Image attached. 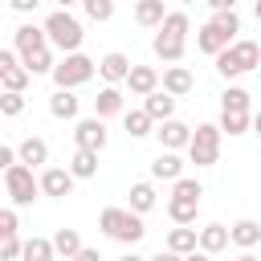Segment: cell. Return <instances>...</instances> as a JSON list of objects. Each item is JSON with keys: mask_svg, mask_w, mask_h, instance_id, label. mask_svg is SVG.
<instances>
[{"mask_svg": "<svg viewBox=\"0 0 261 261\" xmlns=\"http://www.w3.org/2000/svg\"><path fill=\"white\" fill-rule=\"evenodd\" d=\"M249 90L245 86H228L224 94H220V110H237V114H249Z\"/></svg>", "mask_w": 261, "mask_h": 261, "instance_id": "cell-33", "label": "cell"}, {"mask_svg": "<svg viewBox=\"0 0 261 261\" xmlns=\"http://www.w3.org/2000/svg\"><path fill=\"white\" fill-rule=\"evenodd\" d=\"M20 261H57L53 237H29L24 249H20Z\"/></svg>", "mask_w": 261, "mask_h": 261, "instance_id": "cell-25", "label": "cell"}, {"mask_svg": "<svg viewBox=\"0 0 261 261\" xmlns=\"http://www.w3.org/2000/svg\"><path fill=\"white\" fill-rule=\"evenodd\" d=\"M12 163H20V159H16V147H4V143H0V171H8Z\"/></svg>", "mask_w": 261, "mask_h": 261, "instance_id": "cell-41", "label": "cell"}, {"mask_svg": "<svg viewBox=\"0 0 261 261\" xmlns=\"http://www.w3.org/2000/svg\"><path fill=\"white\" fill-rule=\"evenodd\" d=\"M69 171H73V179H94L98 175V151H73V159H69Z\"/></svg>", "mask_w": 261, "mask_h": 261, "instance_id": "cell-29", "label": "cell"}, {"mask_svg": "<svg viewBox=\"0 0 261 261\" xmlns=\"http://www.w3.org/2000/svg\"><path fill=\"white\" fill-rule=\"evenodd\" d=\"M167 249H171V253H179V257H188V253H196V249H200V228H188V224H175V228L167 232Z\"/></svg>", "mask_w": 261, "mask_h": 261, "instance_id": "cell-19", "label": "cell"}, {"mask_svg": "<svg viewBox=\"0 0 261 261\" xmlns=\"http://www.w3.org/2000/svg\"><path fill=\"white\" fill-rule=\"evenodd\" d=\"M159 86H163L171 98H184V94H192V90H196V77H192L184 65H167V69H163V77H159Z\"/></svg>", "mask_w": 261, "mask_h": 261, "instance_id": "cell-14", "label": "cell"}, {"mask_svg": "<svg viewBox=\"0 0 261 261\" xmlns=\"http://www.w3.org/2000/svg\"><path fill=\"white\" fill-rule=\"evenodd\" d=\"M20 249H24V241H20V237H4V241H0V261H16V257H20Z\"/></svg>", "mask_w": 261, "mask_h": 261, "instance_id": "cell-40", "label": "cell"}, {"mask_svg": "<svg viewBox=\"0 0 261 261\" xmlns=\"http://www.w3.org/2000/svg\"><path fill=\"white\" fill-rule=\"evenodd\" d=\"M184 261H212V257H208V253H204V249H196V253H188V257H184Z\"/></svg>", "mask_w": 261, "mask_h": 261, "instance_id": "cell-47", "label": "cell"}, {"mask_svg": "<svg viewBox=\"0 0 261 261\" xmlns=\"http://www.w3.org/2000/svg\"><path fill=\"white\" fill-rule=\"evenodd\" d=\"M163 16H167L163 0H139V4H135V20H139L143 29H159Z\"/></svg>", "mask_w": 261, "mask_h": 261, "instance_id": "cell-26", "label": "cell"}, {"mask_svg": "<svg viewBox=\"0 0 261 261\" xmlns=\"http://www.w3.org/2000/svg\"><path fill=\"white\" fill-rule=\"evenodd\" d=\"M151 49H155V57H159V61L175 65V61H184V53H188V41H179V37H167V33H155Z\"/></svg>", "mask_w": 261, "mask_h": 261, "instance_id": "cell-18", "label": "cell"}, {"mask_svg": "<svg viewBox=\"0 0 261 261\" xmlns=\"http://www.w3.org/2000/svg\"><path fill=\"white\" fill-rule=\"evenodd\" d=\"M0 98H4V86H0Z\"/></svg>", "mask_w": 261, "mask_h": 261, "instance_id": "cell-53", "label": "cell"}, {"mask_svg": "<svg viewBox=\"0 0 261 261\" xmlns=\"http://www.w3.org/2000/svg\"><path fill=\"white\" fill-rule=\"evenodd\" d=\"M212 24H216L228 41H237V33H241V16H237V12H212Z\"/></svg>", "mask_w": 261, "mask_h": 261, "instance_id": "cell-37", "label": "cell"}, {"mask_svg": "<svg viewBox=\"0 0 261 261\" xmlns=\"http://www.w3.org/2000/svg\"><path fill=\"white\" fill-rule=\"evenodd\" d=\"M12 65H16V53H12V49H0V77H4Z\"/></svg>", "mask_w": 261, "mask_h": 261, "instance_id": "cell-42", "label": "cell"}, {"mask_svg": "<svg viewBox=\"0 0 261 261\" xmlns=\"http://www.w3.org/2000/svg\"><path fill=\"white\" fill-rule=\"evenodd\" d=\"M118 261H147V257H139V253H126V257H118Z\"/></svg>", "mask_w": 261, "mask_h": 261, "instance_id": "cell-50", "label": "cell"}, {"mask_svg": "<svg viewBox=\"0 0 261 261\" xmlns=\"http://www.w3.org/2000/svg\"><path fill=\"white\" fill-rule=\"evenodd\" d=\"M12 45H16V53H20V57H33V53L49 49V37H45V29H41V24H20V29H16V37H12Z\"/></svg>", "mask_w": 261, "mask_h": 261, "instance_id": "cell-12", "label": "cell"}, {"mask_svg": "<svg viewBox=\"0 0 261 261\" xmlns=\"http://www.w3.org/2000/svg\"><path fill=\"white\" fill-rule=\"evenodd\" d=\"M98 228H102L106 237H114L118 245H139L143 232H147V228H143V216L130 212V208H102Z\"/></svg>", "mask_w": 261, "mask_h": 261, "instance_id": "cell-2", "label": "cell"}, {"mask_svg": "<svg viewBox=\"0 0 261 261\" xmlns=\"http://www.w3.org/2000/svg\"><path fill=\"white\" fill-rule=\"evenodd\" d=\"M155 139H159V147H163V151H184V147L192 143V126H188V122H179V118H167V122H159Z\"/></svg>", "mask_w": 261, "mask_h": 261, "instance_id": "cell-11", "label": "cell"}, {"mask_svg": "<svg viewBox=\"0 0 261 261\" xmlns=\"http://www.w3.org/2000/svg\"><path fill=\"white\" fill-rule=\"evenodd\" d=\"M184 4H192V0H184Z\"/></svg>", "mask_w": 261, "mask_h": 261, "instance_id": "cell-55", "label": "cell"}, {"mask_svg": "<svg viewBox=\"0 0 261 261\" xmlns=\"http://www.w3.org/2000/svg\"><path fill=\"white\" fill-rule=\"evenodd\" d=\"M253 135H261V110L253 114Z\"/></svg>", "mask_w": 261, "mask_h": 261, "instance_id": "cell-49", "label": "cell"}, {"mask_svg": "<svg viewBox=\"0 0 261 261\" xmlns=\"http://www.w3.org/2000/svg\"><path fill=\"white\" fill-rule=\"evenodd\" d=\"M4 192L12 196V204H16V208H29V204L37 200L41 184H37L33 167H24V163H12V167L4 171Z\"/></svg>", "mask_w": 261, "mask_h": 261, "instance_id": "cell-7", "label": "cell"}, {"mask_svg": "<svg viewBox=\"0 0 261 261\" xmlns=\"http://www.w3.org/2000/svg\"><path fill=\"white\" fill-rule=\"evenodd\" d=\"M188 159L196 167H212L220 159V126L216 122H200L192 130V143H188Z\"/></svg>", "mask_w": 261, "mask_h": 261, "instance_id": "cell-6", "label": "cell"}, {"mask_svg": "<svg viewBox=\"0 0 261 261\" xmlns=\"http://www.w3.org/2000/svg\"><path fill=\"white\" fill-rule=\"evenodd\" d=\"M184 175V159L175 155V151H159L155 159H151V179H167V184H175Z\"/></svg>", "mask_w": 261, "mask_h": 261, "instance_id": "cell-17", "label": "cell"}, {"mask_svg": "<svg viewBox=\"0 0 261 261\" xmlns=\"http://www.w3.org/2000/svg\"><path fill=\"white\" fill-rule=\"evenodd\" d=\"M228 241H232L237 249H245V253H249V249H253V245L261 241V224L245 216V220H237V224H228Z\"/></svg>", "mask_w": 261, "mask_h": 261, "instance_id": "cell-22", "label": "cell"}, {"mask_svg": "<svg viewBox=\"0 0 261 261\" xmlns=\"http://www.w3.org/2000/svg\"><path fill=\"white\" fill-rule=\"evenodd\" d=\"M37 184H41V192H45V196L65 200V196L73 192V171H69V167H45V171L37 175Z\"/></svg>", "mask_w": 261, "mask_h": 261, "instance_id": "cell-9", "label": "cell"}, {"mask_svg": "<svg viewBox=\"0 0 261 261\" xmlns=\"http://www.w3.org/2000/svg\"><path fill=\"white\" fill-rule=\"evenodd\" d=\"M237 261H257V257H253V253H241V257H237Z\"/></svg>", "mask_w": 261, "mask_h": 261, "instance_id": "cell-52", "label": "cell"}, {"mask_svg": "<svg viewBox=\"0 0 261 261\" xmlns=\"http://www.w3.org/2000/svg\"><path fill=\"white\" fill-rule=\"evenodd\" d=\"M94 73H98V61H90L86 53H65V57L53 65V86H57V90H77V86H86Z\"/></svg>", "mask_w": 261, "mask_h": 261, "instance_id": "cell-5", "label": "cell"}, {"mask_svg": "<svg viewBox=\"0 0 261 261\" xmlns=\"http://www.w3.org/2000/svg\"><path fill=\"white\" fill-rule=\"evenodd\" d=\"M147 261H184V257H179V253H171V249H159V253H155V257H147Z\"/></svg>", "mask_w": 261, "mask_h": 261, "instance_id": "cell-46", "label": "cell"}, {"mask_svg": "<svg viewBox=\"0 0 261 261\" xmlns=\"http://www.w3.org/2000/svg\"><path fill=\"white\" fill-rule=\"evenodd\" d=\"M253 16H257V20H261V0H257V4H253Z\"/></svg>", "mask_w": 261, "mask_h": 261, "instance_id": "cell-51", "label": "cell"}, {"mask_svg": "<svg viewBox=\"0 0 261 261\" xmlns=\"http://www.w3.org/2000/svg\"><path fill=\"white\" fill-rule=\"evenodd\" d=\"M20 65L37 77V73H53L57 61H53V49H41V53H33V57H20Z\"/></svg>", "mask_w": 261, "mask_h": 261, "instance_id": "cell-34", "label": "cell"}, {"mask_svg": "<svg viewBox=\"0 0 261 261\" xmlns=\"http://www.w3.org/2000/svg\"><path fill=\"white\" fill-rule=\"evenodd\" d=\"M53 249H57V257H65V261H69V257H77L86 245H82L77 228H57V232H53Z\"/></svg>", "mask_w": 261, "mask_h": 261, "instance_id": "cell-30", "label": "cell"}, {"mask_svg": "<svg viewBox=\"0 0 261 261\" xmlns=\"http://www.w3.org/2000/svg\"><path fill=\"white\" fill-rule=\"evenodd\" d=\"M200 196H204L200 179L179 175V179H175V188H171V200H167V216H171L175 224H192V220H196V212H200Z\"/></svg>", "mask_w": 261, "mask_h": 261, "instance_id": "cell-4", "label": "cell"}, {"mask_svg": "<svg viewBox=\"0 0 261 261\" xmlns=\"http://www.w3.org/2000/svg\"><path fill=\"white\" fill-rule=\"evenodd\" d=\"M69 261H102V253H98V249H90V245H86V249H82V253H77V257H69Z\"/></svg>", "mask_w": 261, "mask_h": 261, "instance_id": "cell-45", "label": "cell"}, {"mask_svg": "<svg viewBox=\"0 0 261 261\" xmlns=\"http://www.w3.org/2000/svg\"><path fill=\"white\" fill-rule=\"evenodd\" d=\"M130 65H135V61H130L126 53H118V49H114V53H106V57L98 61V77H102L106 86H126Z\"/></svg>", "mask_w": 261, "mask_h": 261, "instance_id": "cell-10", "label": "cell"}, {"mask_svg": "<svg viewBox=\"0 0 261 261\" xmlns=\"http://www.w3.org/2000/svg\"><path fill=\"white\" fill-rule=\"evenodd\" d=\"M232 241H228V224H204L200 228V249L212 257V253H220V249H228Z\"/></svg>", "mask_w": 261, "mask_h": 261, "instance_id": "cell-24", "label": "cell"}, {"mask_svg": "<svg viewBox=\"0 0 261 261\" xmlns=\"http://www.w3.org/2000/svg\"><path fill=\"white\" fill-rule=\"evenodd\" d=\"M159 33H167V37H179V41H188V33H192V20H188V12H184V8L167 12V16H163V24H159Z\"/></svg>", "mask_w": 261, "mask_h": 261, "instance_id": "cell-32", "label": "cell"}, {"mask_svg": "<svg viewBox=\"0 0 261 261\" xmlns=\"http://www.w3.org/2000/svg\"><path fill=\"white\" fill-rule=\"evenodd\" d=\"M126 90H130L135 98L155 94V90H159V69H155V65H130V73H126Z\"/></svg>", "mask_w": 261, "mask_h": 261, "instance_id": "cell-13", "label": "cell"}, {"mask_svg": "<svg viewBox=\"0 0 261 261\" xmlns=\"http://www.w3.org/2000/svg\"><path fill=\"white\" fill-rule=\"evenodd\" d=\"M45 37H49V45H57L61 53H82V41H86V33H82V20L73 16V12H65V8H53L49 16H45Z\"/></svg>", "mask_w": 261, "mask_h": 261, "instance_id": "cell-1", "label": "cell"}, {"mask_svg": "<svg viewBox=\"0 0 261 261\" xmlns=\"http://www.w3.org/2000/svg\"><path fill=\"white\" fill-rule=\"evenodd\" d=\"M37 4H41V0H8L12 12H37Z\"/></svg>", "mask_w": 261, "mask_h": 261, "instance_id": "cell-43", "label": "cell"}, {"mask_svg": "<svg viewBox=\"0 0 261 261\" xmlns=\"http://www.w3.org/2000/svg\"><path fill=\"white\" fill-rule=\"evenodd\" d=\"M94 114L98 118H110V114H126V98L118 86H102L98 98H94Z\"/></svg>", "mask_w": 261, "mask_h": 261, "instance_id": "cell-16", "label": "cell"}, {"mask_svg": "<svg viewBox=\"0 0 261 261\" xmlns=\"http://www.w3.org/2000/svg\"><path fill=\"white\" fill-rule=\"evenodd\" d=\"M4 237H20V216L16 208H0V241Z\"/></svg>", "mask_w": 261, "mask_h": 261, "instance_id": "cell-38", "label": "cell"}, {"mask_svg": "<svg viewBox=\"0 0 261 261\" xmlns=\"http://www.w3.org/2000/svg\"><path fill=\"white\" fill-rule=\"evenodd\" d=\"M53 4H57V8H65V12H69V8H73V4H82V0H53Z\"/></svg>", "mask_w": 261, "mask_h": 261, "instance_id": "cell-48", "label": "cell"}, {"mask_svg": "<svg viewBox=\"0 0 261 261\" xmlns=\"http://www.w3.org/2000/svg\"><path fill=\"white\" fill-rule=\"evenodd\" d=\"M257 49H261V41H257Z\"/></svg>", "mask_w": 261, "mask_h": 261, "instance_id": "cell-54", "label": "cell"}, {"mask_svg": "<svg viewBox=\"0 0 261 261\" xmlns=\"http://www.w3.org/2000/svg\"><path fill=\"white\" fill-rule=\"evenodd\" d=\"M106 122L94 114V118H77V126H73V143L82 147V151H102L106 147Z\"/></svg>", "mask_w": 261, "mask_h": 261, "instance_id": "cell-8", "label": "cell"}, {"mask_svg": "<svg viewBox=\"0 0 261 261\" xmlns=\"http://www.w3.org/2000/svg\"><path fill=\"white\" fill-rule=\"evenodd\" d=\"M122 122H126V135H130V139H147V135H155V130H151V126H155V118H151L143 106H139V110H126V114H122Z\"/></svg>", "mask_w": 261, "mask_h": 261, "instance_id": "cell-27", "label": "cell"}, {"mask_svg": "<svg viewBox=\"0 0 261 261\" xmlns=\"http://www.w3.org/2000/svg\"><path fill=\"white\" fill-rule=\"evenodd\" d=\"M228 45H232V41H228V37H224V33H220V29L212 24V20L196 29V49H200V53H208V57H216V53H224Z\"/></svg>", "mask_w": 261, "mask_h": 261, "instance_id": "cell-15", "label": "cell"}, {"mask_svg": "<svg viewBox=\"0 0 261 261\" xmlns=\"http://www.w3.org/2000/svg\"><path fill=\"white\" fill-rule=\"evenodd\" d=\"M77 110H82V98L73 90H53V98H49V114L53 118H77Z\"/></svg>", "mask_w": 261, "mask_h": 261, "instance_id": "cell-23", "label": "cell"}, {"mask_svg": "<svg viewBox=\"0 0 261 261\" xmlns=\"http://www.w3.org/2000/svg\"><path fill=\"white\" fill-rule=\"evenodd\" d=\"M29 77H33V73H29L24 65H12V69H8L4 77H0V86H4L8 94H24V86H29Z\"/></svg>", "mask_w": 261, "mask_h": 261, "instance_id": "cell-35", "label": "cell"}, {"mask_svg": "<svg viewBox=\"0 0 261 261\" xmlns=\"http://www.w3.org/2000/svg\"><path fill=\"white\" fill-rule=\"evenodd\" d=\"M155 204H159V196H155V188H151L147 179H143V184H130V212L143 216V212H151Z\"/></svg>", "mask_w": 261, "mask_h": 261, "instance_id": "cell-31", "label": "cell"}, {"mask_svg": "<svg viewBox=\"0 0 261 261\" xmlns=\"http://www.w3.org/2000/svg\"><path fill=\"white\" fill-rule=\"evenodd\" d=\"M220 135H228V139H237V135H245V130H253V114H237V110H220Z\"/></svg>", "mask_w": 261, "mask_h": 261, "instance_id": "cell-28", "label": "cell"}, {"mask_svg": "<svg viewBox=\"0 0 261 261\" xmlns=\"http://www.w3.org/2000/svg\"><path fill=\"white\" fill-rule=\"evenodd\" d=\"M212 12H237V0H204Z\"/></svg>", "mask_w": 261, "mask_h": 261, "instance_id": "cell-44", "label": "cell"}, {"mask_svg": "<svg viewBox=\"0 0 261 261\" xmlns=\"http://www.w3.org/2000/svg\"><path fill=\"white\" fill-rule=\"evenodd\" d=\"M82 12L90 20H98V24H106L114 16V0H82Z\"/></svg>", "mask_w": 261, "mask_h": 261, "instance_id": "cell-36", "label": "cell"}, {"mask_svg": "<svg viewBox=\"0 0 261 261\" xmlns=\"http://www.w3.org/2000/svg\"><path fill=\"white\" fill-rule=\"evenodd\" d=\"M16 159H20L24 167H41V163H49V143L37 139V135H29V139L16 147Z\"/></svg>", "mask_w": 261, "mask_h": 261, "instance_id": "cell-21", "label": "cell"}, {"mask_svg": "<svg viewBox=\"0 0 261 261\" xmlns=\"http://www.w3.org/2000/svg\"><path fill=\"white\" fill-rule=\"evenodd\" d=\"M261 65V49H257V41H232L224 53H216V73L220 77H241V73H253Z\"/></svg>", "mask_w": 261, "mask_h": 261, "instance_id": "cell-3", "label": "cell"}, {"mask_svg": "<svg viewBox=\"0 0 261 261\" xmlns=\"http://www.w3.org/2000/svg\"><path fill=\"white\" fill-rule=\"evenodd\" d=\"M0 114H8V118L24 114V94H8V90H4V98H0Z\"/></svg>", "mask_w": 261, "mask_h": 261, "instance_id": "cell-39", "label": "cell"}, {"mask_svg": "<svg viewBox=\"0 0 261 261\" xmlns=\"http://www.w3.org/2000/svg\"><path fill=\"white\" fill-rule=\"evenodd\" d=\"M143 110H147L155 122H167V118H175V98H171L167 90H155V94L143 98Z\"/></svg>", "mask_w": 261, "mask_h": 261, "instance_id": "cell-20", "label": "cell"}]
</instances>
